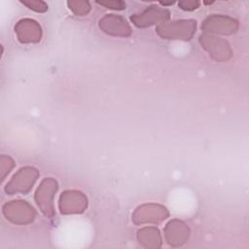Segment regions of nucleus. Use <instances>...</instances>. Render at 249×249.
Returning <instances> with one entry per match:
<instances>
[{"label": "nucleus", "instance_id": "f257e3e1", "mask_svg": "<svg viewBox=\"0 0 249 249\" xmlns=\"http://www.w3.org/2000/svg\"><path fill=\"white\" fill-rule=\"evenodd\" d=\"M196 30V20L177 19L157 25V34L165 40H182L190 41Z\"/></svg>", "mask_w": 249, "mask_h": 249}, {"label": "nucleus", "instance_id": "f03ea898", "mask_svg": "<svg viewBox=\"0 0 249 249\" xmlns=\"http://www.w3.org/2000/svg\"><path fill=\"white\" fill-rule=\"evenodd\" d=\"M39 176L40 172L37 168L23 166L14 174L12 179L6 184L4 191L10 196L17 194L25 195L31 191Z\"/></svg>", "mask_w": 249, "mask_h": 249}, {"label": "nucleus", "instance_id": "7ed1b4c3", "mask_svg": "<svg viewBox=\"0 0 249 249\" xmlns=\"http://www.w3.org/2000/svg\"><path fill=\"white\" fill-rule=\"evenodd\" d=\"M57 190L58 183L54 178H44L34 195V200L40 211L50 219L55 216L53 199Z\"/></svg>", "mask_w": 249, "mask_h": 249}, {"label": "nucleus", "instance_id": "20e7f679", "mask_svg": "<svg viewBox=\"0 0 249 249\" xmlns=\"http://www.w3.org/2000/svg\"><path fill=\"white\" fill-rule=\"evenodd\" d=\"M2 213L4 217L15 225H28L36 218V211L31 204L25 200L16 199L3 204Z\"/></svg>", "mask_w": 249, "mask_h": 249}, {"label": "nucleus", "instance_id": "39448f33", "mask_svg": "<svg viewBox=\"0 0 249 249\" xmlns=\"http://www.w3.org/2000/svg\"><path fill=\"white\" fill-rule=\"evenodd\" d=\"M238 29V21L225 15H209L201 23V30L206 34L231 35Z\"/></svg>", "mask_w": 249, "mask_h": 249}, {"label": "nucleus", "instance_id": "423d86ee", "mask_svg": "<svg viewBox=\"0 0 249 249\" xmlns=\"http://www.w3.org/2000/svg\"><path fill=\"white\" fill-rule=\"evenodd\" d=\"M200 46L207 52L209 56L215 61H227L232 55L229 42L215 35L202 33L198 37Z\"/></svg>", "mask_w": 249, "mask_h": 249}, {"label": "nucleus", "instance_id": "0eeeda50", "mask_svg": "<svg viewBox=\"0 0 249 249\" xmlns=\"http://www.w3.org/2000/svg\"><path fill=\"white\" fill-rule=\"evenodd\" d=\"M169 216L167 208L158 203H144L132 213L131 220L135 225L160 224Z\"/></svg>", "mask_w": 249, "mask_h": 249}, {"label": "nucleus", "instance_id": "6e6552de", "mask_svg": "<svg viewBox=\"0 0 249 249\" xmlns=\"http://www.w3.org/2000/svg\"><path fill=\"white\" fill-rule=\"evenodd\" d=\"M170 18L169 10L158 5H151L144 11L130 16V21L138 28H146L155 24L167 22Z\"/></svg>", "mask_w": 249, "mask_h": 249}, {"label": "nucleus", "instance_id": "1a4fd4ad", "mask_svg": "<svg viewBox=\"0 0 249 249\" xmlns=\"http://www.w3.org/2000/svg\"><path fill=\"white\" fill-rule=\"evenodd\" d=\"M58 207L61 214H82L88 208V197L77 190H66L60 196Z\"/></svg>", "mask_w": 249, "mask_h": 249}, {"label": "nucleus", "instance_id": "9d476101", "mask_svg": "<svg viewBox=\"0 0 249 249\" xmlns=\"http://www.w3.org/2000/svg\"><path fill=\"white\" fill-rule=\"evenodd\" d=\"M98 26L107 35L114 37H129L132 33L127 20L121 15L107 14L98 20Z\"/></svg>", "mask_w": 249, "mask_h": 249}, {"label": "nucleus", "instance_id": "9b49d317", "mask_svg": "<svg viewBox=\"0 0 249 249\" xmlns=\"http://www.w3.org/2000/svg\"><path fill=\"white\" fill-rule=\"evenodd\" d=\"M190 234L189 226L179 219L170 220L164 227V238L171 247L184 245L188 241Z\"/></svg>", "mask_w": 249, "mask_h": 249}, {"label": "nucleus", "instance_id": "f8f14e48", "mask_svg": "<svg viewBox=\"0 0 249 249\" xmlns=\"http://www.w3.org/2000/svg\"><path fill=\"white\" fill-rule=\"evenodd\" d=\"M17 38L22 44L38 43L42 38L41 25L32 18H21L15 25Z\"/></svg>", "mask_w": 249, "mask_h": 249}, {"label": "nucleus", "instance_id": "ddd939ff", "mask_svg": "<svg viewBox=\"0 0 249 249\" xmlns=\"http://www.w3.org/2000/svg\"><path fill=\"white\" fill-rule=\"evenodd\" d=\"M136 237L139 244L146 249H158L162 244L160 232L156 227H144L138 230Z\"/></svg>", "mask_w": 249, "mask_h": 249}, {"label": "nucleus", "instance_id": "4468645a", "mask_svg": "<svg viewBox=\"0 0 249 249\" xmlns=\"http://www.w3.org/2000/svg\"><path fill=\"white\" fill-rule=\"evenodd\" d=\"M67 5L76 16L80 17L88 15L91 9L89 2L86 0H70L67 1Z\"/></svg>", "mask_w": 249, "mask_h": 249}, {"label": "nucleus", "instance_id": "2eb2a0df", "mask_svg": "<svg viewBox=\"0 0 249 249\" xmlns=\"http://www.w3.org/2000/svg\"><path fill=\"white\" fill-rule=\"evenodd\" d=\"M15 161L14 160L7 155H1L0 157V173H1V181L5 179V177L10 173V171L14 168Z\"/></svg>", "mask_w": 249, "mask_h": 249}, {"label": "nucleus", "instance_id": "dca6fc26", "mask_svg": "<svg viewBox=\"0 0 249 249\" xmlns=\"http://www.w3.org/2000/svg\"><path fill=\"white\" fill-rule=\"evenodd\" d=\"M20 2L37 13H45L48 11V4L42 0H20Z\"/></svg>", "mask_w": 249, "mask_h": 249}, {"label": "nucleus", "instance_id": "f3484780", "mask_svg": "<svg viewBox=\"0 0 249 249\" xmlns=\"http://www.w3.org/2000/svg\"><path fill=\"white\" fill-rule=\"evenodd\" d=\"M96 3L104 6L108 9H112V10H118V11H122L124 9H125V3L124 1L121 0H105V1H98L96 0Z\"/></svg>", "mask_w": 249, "mask_h": 249}, {"label": "nucleus", "instance_id": "a211bd4d", "mask_svg": "<svg viewBox=\"0 0 249 249\" xmlns=\"http://www.w3.org/2000/svg\"><path fill=\"white\" fill-rule=\"evenodd\" d=\"M199 5H200V2L197 0H184V1L178 2L179 8L184 11H194L197 9Z\"/></svg>", "mask_w": 249, "mask_h": 249}, {"label": "nucleus", "instance_id": "6ab92c4d", "mask_svg": "<svg viewBox=\"0 0 249 249\" xmlns=\"http://www.w3.org/2000/svg\"><path fill=\"white\" fill-rule=\"evenodd\" d=\"M175 2L174 1H171V2H160V5H162V6H169V5H172V4H174Z\"/></svg>", "mask_w": 249, "mask_h": 249}]
</instances>
